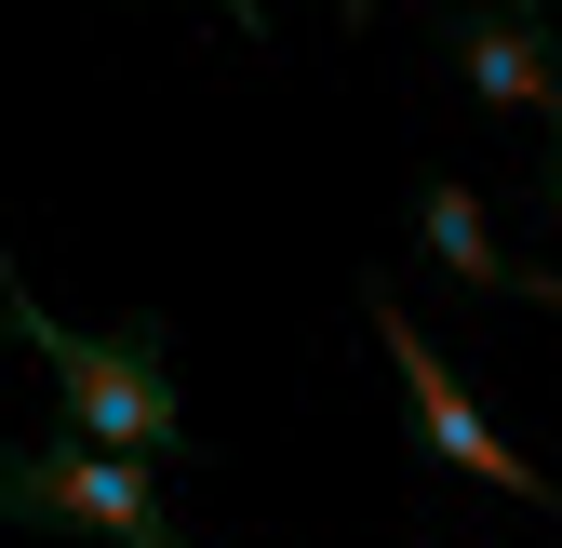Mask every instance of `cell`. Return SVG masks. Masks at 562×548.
I'll return each mask as SVG.
<instances>
[{
	"instance_id": "6da1fadb",
	"label": "cell",
	"mask_w": 562,
	"mask_h": 548,
	"mask_svg": "<svg viewBox=\"0 0 562 548\" xmlns=\"http://www.w3.org/2000/svg\"><path fill=\"white\" fill-rule=\"evenodd\" d=\"M0 295H14V267H0ZM0 334H27L41 349V375H54V401H67V429L81 442H108V455H188V401H175V375H161V334H81V321H41L27 295H14V321Z\"/></svg>"
},
{
	"instance_id": "7a4b0ae2",
	"label": "cell",
	"mask_w": 562,
	"mask_h": 548,
	"mask_svg": "<svg viewBox=\"0 0 562 548\" xmlns=\"http://www.w3.org/2000/svg\"><path fill=\"white\" fill-rule=\"evenodd\" d=\"M0 522H27V535H108V548H175V509L148 482V455H108L81 429L0 455Z\"/></svg>"
},
{
	"instance_id": "3957f363",
	"label": "cell",
	"mask_w": 562,
	"mask_h": 548,
	"mask_svg": "<svg viewBox=\"0 0 562 548\" xmlns=\"http://www.w3.org/2000/svg\"><path fill=\"white\" fill-rule=\"evenodd\" d=\"M375 334H389V362H402V429H415V455L469 468V482H482V495H509V509H562V495H549V468H536V455H509V442H496V415L456 388V362L402 321V295H375Z\"/></svg>"
},
{
	"instance_id": "277c9868",
	"label": "cell",
	"mask_w": 562,
	"mask_h": 548,
	"mask_svg": "<svg viewBox=\"0 0 562 548\" xmlns=\"http://www.w3.org/2000/svg\"><path fill=\"white\" fill-rule=\"evenodd\" d=\"M442 54H456V81L496 107V121H562V41L522 14V0H469V14H442Z\"/></svg>"
},
{
	"instance_id": "5b68a950",
	"label": "cell",
	"mask_w": 562,
	"mask_h": 548,
	"mask_svg": "<svg viewBox=\"0 0 562 548\" xmlns=\"http://www.w3.org/2000/svg\"><path fill=\"white\" fill-rule=\"evenodd\" d=\"M415 241H429L469 295H522V282H509V254H496V228H482V201H469L456 174H429V187H415Z\"/></svg>"
},
{
	"instance_id": "8992f818",
	"label": "cell",
	"mask_w": 562,
	"mask_h": 548,
	"mask_svg": "<svg viewBox=\"0 0 562 548\" xmlns=\"http://www.w3.org/2000/svg\"><path fill=\"white\" fill-rule=\"evenodd\" d=\"M215 14H228V27H268V0H215Z\"/></svg>"
},
{
	"instance_id": "52a82bcc",
	"label": "cell",
	"mask_w": 562,
	"mask_h": 548,
	"mask_svg": "<svg viewBox=\"0 0 562 548\" xmlns=\"http://www.w3.org/2000/svg\"><path fill=\"white\" fill-rule=\"evenodd\" d=\"M522 295H536V308H562V282H549V267H536V282H522Z\"/></svg>"
},
{
	"instance_id": "ba28073f",
	"label": "cell",
	"mask_w": 562,
	"mask_h": 548,
	"mask_svg": "<svg viewBox=\"0 0 562 548\" xmlns=\"http://www.w3.org/2000/svg\"><path fill=\"white\" fill-rule=\"evenodd\" d=\"M536 201H549V215H562V161H549V187H536Z\"/></svg>"
},
{
	"instance_id": "9c48e42d",
	"label": "cell",
	"mask_w": 562,
	"mask_h": 548,
	"mask_svg": "<svg viewBox=\"0 0 562 548\" xmlns=\"http://www.w3.org/2000/svg\"><path fill=\"white\" fill-rule=\"evenodd\" d=\"M335 14H348V27H362V14H375V0H335Z\"/></svg>"
},
{
	"instance_id": "30bf717a",
	"label": "cell",
	"mask_w": 562,
	"mask_h": 548,
	"mask_svg": "<svg viewBox=\"0 0 562 548\" xmlns=\"http://www.w3.org/2000/svg\"><path fill=\"white\" fill-rule=\"evenodd\" d=\"M522 14H562V0H522Z\"/></svg>"
},
{
	"instance_id": "8fae6325",
	"label": "cell",
	"mask_w": 562,
	"mask_h": 548,
	"mask_svg": "<svg viewBox=\"0 0 562 548\" xmlns=\"http://www.w3.org/2000/svg\"><path fill=\"white\" fill-rule=\"evenodd\" d=\"M0 321H14V295H0Z\"/></svg>"
}]
</instances>
